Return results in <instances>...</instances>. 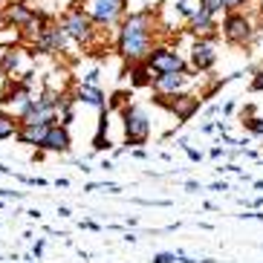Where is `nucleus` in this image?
<instances>
[{"instance_id":"1","label":"nucleus","mask_w":263,"mask_h":263,"mask_svg":"<svg viewBox=\"0 0 263 263\" xmlns=\"http://www.w3.org/2000/svg\"><path fill=\"white\" fill-rule=\"evenodd\" d=\"M151 41H154V24H151V12H136L127 15L122 32H119V52L130 64L145 61L151 52Z\"/></svg>"},{"instance_id":"2","label":"nucleus","mask_w":263,"mask_h":263,"mask_svg":"<svg viewBox=\"0 0 263 263\" xmlns=\"http://www.w3.org/2000/svg\"><path fill=\"white\" fill-rule=\"evenodd\" d=\"M223 35L229 44H237V47L252 44V38H255V21L246 12H240V9H229V15L223 21Z\"/></svg>"},{"instance_id":"3","label":"nucleus","mask_w":263,"mask_h":263,"mask_svg":"<svg viewBox=\"0 0 263 263\" xmlns=\"http://www.w3.org/2000/svg\"><path fill=\"white\" fill-rule=\"evenodd\" d=\"M55 122V96L29 99L21 107V124H52Z\"/></svg>"},{"instance_id":"4","label":"nucleus","mask_w":263,"mask_h":263,"mask_svg":"<svg viewBox=\"0 0 263 263\" xmlns=\"http://www.w3.org/2000/svg\"><path fill=\"white\" fill-rule=\"evenodd\" d=\"M61 29L67 32L70 38H76L78 44H87V41L93 38V17L87 15L84 9H72V12L64 15Z\"/></svg>"},{"instance_id":"5","label":"nucleus","mask_w":263,"mask_h":263,"mask_svg":"<svg viewBox=\"0 0 263 263\" xmlns=\"http://www.w3.org/2000/svg\"><path fill=\"white\" fill-rule=\"evenodd\" d=\"M93 24H116L124 15V0H90L84 9Z\"/></svg>"},{"instance_id":"6","label":"nucleus","mask_w":263,"mask_h":263,"mask_svg":"<svg viewBox=\"0 0 263 263\" xmlns=\"http://www.w3.org/2000/svg\"><path fill=\"white\" fill-rule=\"evenodd\" d=\"M145 64L154 72H185V61L177 52H171V49H151Z\"/></svg>"},{"instance_id":"7","label":"nucleus","mask_w":263,"mask_h":263,"mask_svg":"<svg viewBox=\"0 0 263 263\" xmlns=\"http://www.w3.org/2000/svg\"><path fill=\"white\" fill-rule=\"evenodd\" d=\"M124 133H127V142L130 145H142V142L147 139V133H151V122H147V116L142 113V110L136 107H127L124 110Z\"/></svg>"},{"instance_id":"8","label":"nucleus","mask_w":263,"mask_h":263,"mask_svg":"<svg viewBox=\"0 0 263 263\" xmlns=\"http://www.w3.org/2000/svg\"><path fill=\"white\" fill-rule=\"evenodd\" d=\"M159 104L171 107L174 113H177V119L188 122V119H191L194 113H197V107H200V99H197V96H179V93H171V96H159Z\"/></svg>"},{"instance_id":"9","label":"nucleus","mask_w":263,"mask_h":263,"mask_svg":"<svg viewBox=\"0 0 263 263\" xmlns=\"http://www.w3.org/2000/svg\"><path fill=\"white\" fill-rule=\"evenodd\" d=\"M191 64H194V70L209 72L211 67L217 64L214 44H211V41H197V44H194V49H191Z\"/></svg>"},{"instance_id":"10","label":"nucleus","mask_w":263,"mask_h":263,"mask_svg":"<svg viewBox=\"0 0 263 263\" xmlns=\"http://www.w3.org/2000/svg\"><path fill=\"white\" fill-rule=\"evenodd\" d=\"M154 90L159 96H171V93H179L185 87V72H156L154 76Z\"/></svg>"},{"instance_id":"11","label":"nucleus","mask_w":263,"mask_h":263,"mask_svg":"<svg viewBox=\"0 0 263 263\" xmlns=\"http://www.w3.org/2000/svg\"><path fill=\"white\" fill-rule=\"evenodd\" d=\"M67 32L61 26H47V29H41V38H38V47L47 49V52H61L67 47Z\"/></svg>"},{"instance_id":"12","label":"nucleus","mask_w":263,"mask_h":263,"mask_svg":"<svg viewBox=\"0 0 263 263\" xmlns=\"http://www.w3.org/2000/svg\"><path fill=\"white\" fill-rule=\"evenodd\" d=\"M188 29L194 32V35H214L217 24H214V15L211 12H205V9H194L191 15H188Z\"/></svg>"},{"instance_id":"13","label":"nucleus","mask_w":263,"mask_h":263,"mask_svg":"<svg viewBox=\"0 0 263 263\" xmlns=\"http://www.w3.org/2000/svg\"><path fill=\"white\" fill-rule=\"evenodd\" d=\"M44 147H49V151H70V133L64 130L61 124H49L47 136H44Z\"/></svg>"},{"instance_id":"14","label":"nucleus","mask_w":263,"mask_h":263,"mask_svg":"<svg viewBox=\"0 0 263 263\" xmlns=\"http://www.w3.org/2000/svg\"><path fill=\"white\" fill-rule=\"evenodd\" d=\"M6 17H9V21H12L15 26H21V29H32V26H35V21H38V15H35L29 6H24V3L12 6Z\"/></svg>"},{"instance_id":"15","label":"nucleus","mask_w":263,"mask_h":263,"mask_svg":"<svg viewBox=\"0 0 263 263\" xmlns=\"http://www.w3.org/2000/svg\"><path fill=\"white\" fill-rule=\"evenodd\" d=\"M49 124H24L17 130V139L26 142V145H44V136H47Z\"/></svg>"},{"instance_id":"16","label":"nucleus","mask_w":263,"mask_h":263,"mask_svg":"<svg viewBox=\"0 0 263 263\" xmlns=\"http://www.w3.org/2000/svg\"><path fill=\"white\" fill-rule=\"evenodd\" d=\"M81 99H84L87 104H96V107H101V104H104V96H101L96 87H84V90H81Z\"/></svg>"},{"instance_id":"17","label":"nucleus","mask_w":263,"mask_h":263,"mask_svg":"<svg viewBox=\"0 0 263 263\" xmlns=\"http://www.w3.org/2000/svg\"><path fill=\"white\" fill-rule=\"evenodd\" d=\"M12 133H15V122H12V116L0 113V139H6V136H12Z\"/></svg>"},{"instance_id":"18","label":"nucleus","mask_w":263,"mask_h":263,"mask_svg":"<svg viewBox=\"0 0 263 263\" xmlns=\"http://www.w3.org/2000/svg\"><path fill=\"white\" fill-rule=\"evenodd\" d=\"M246 130L249 133H257V136H263V119H257V116H252V119H246Z\"/></svg>"},{"instance_id":"19","label":"nucleus","mask_w":263,"mask_h":263,"mask_svg":"<svg viewBox=\"0 0 263 263\" xmlns=\"http://www.w3.org/2000/svg\"><path fill=\"white\" fill-rule=\"evenodd\" d=\"M200 6L205 9V12H211V15H217V12H223V0H200Z\"/></svg>"},{"instance_id":"20","label":"nucleus","mask_w":263,"mask_h":263,"mask_svg":"<svg viewBox=\"0 0 263 263\" xmlns=\"http://www.w3.org/2000/svg\"><path fill=\"white\" fill-rule=\"evenodd\" d=\"M252 90H255V93H260V90H263V67L255 72V78H252Z\"/></svg>"},{"instance_id":"21","label":"nucleus","mask_w":263,"mask_h":263,"mask_svg":"<svg viewBox=\"0 0 263 263\" xmlns=\"http://www.w3.org/2000/svg\"><path fill=\"white\" fill-rule=\"evenodd\" d=\"M249 0H223V6H226V12L229 9H240V6H246Z\"/></svg>"},{"instance_id":"22","label":"nucleus","mask_w":263,"mask_h":263,"mask_svg":"<svg viewBox=\"0 0 263 263\" xmlns=\"http://www.w3.org/2000/svg\"><path fill=\"white\" fill-rule=\"evenodd\" d=\"M171 260H177L174 255H156V263H171Z\"/></svg>"},{"instance_id":"23","label":"nucleus","mask_w":263,"mask_h":263,"mask_svg":"<svg viewBox=\"0 0 263 263\" xmlns=\"http://www.w3.org/2000/svg\"><path fill=\"white\" fill-rule=\"evenodd\" d=\"M257 3H260V6H257V9H260V15H263V0H257Z\"/></svg>"},{"instance_id":"24","label":"nucleus","mask_w":263,"mask_h":263,"mask_svg":"<svg viewBox=\"0 0 263 263\" xmlns=\"http://www.w3.org/2000/svg\"><path fill=\"white\" fill-rule=\"evenodd\" d=\"M0 3H3V0H0Z\"/></svg>"}]
</instances>
